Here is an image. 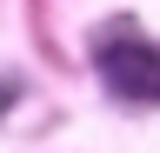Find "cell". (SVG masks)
Segmentation results:
<instances>
[{"instance_id": "1", "label": "cell", "mask_w": 160, "mask_h": 153, "mask_svg": "<svg viewBox=\"0 0 160 153\" xmlns=\"http://www.w3.org/2000/svg\"><path fill=\"white\" fill-rule=\"evenodd\" d=\"M93 73L107 80L113 100L160 107V40H147L133 20H107L93 33Z\"/></svg>"}]
</instances>
